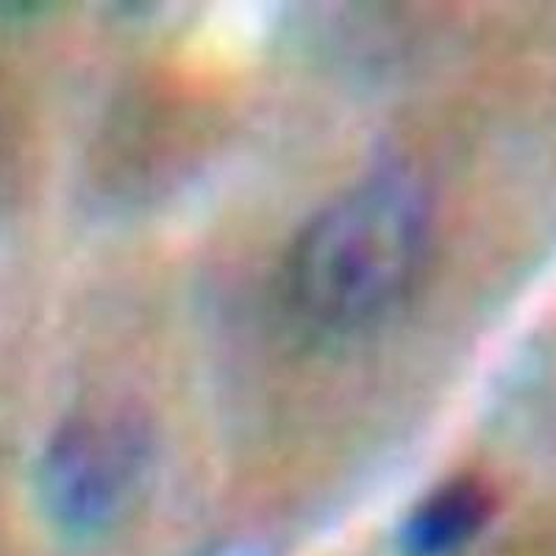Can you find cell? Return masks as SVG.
Segmentation results:
<instances>
[{"label": "cell", "mask_w": 556, "mask_h": 556, "mask_svg": "<svg viewBox=\"0 0 556 556\" xmlns=\"http://www.w3.org/2000/svg\"><path fill=\"white\" fill-rule=\"evenodd\" d=\"M495 513V495L476 479H456L426 495L401 523L404 556H454L473 543Z\"/></svg>", "instance_id": "3"}, {"label": "cell", "mask_w": 556, "mask_h": 556, "mask_svg": "<svg viewBox=\"0 0 556 556\" xmlns=\"http://www.w3.org/2000/svg\"><path fill=\"white\" fill-rule=\"evenodd\" d=\"M431 242V201L409 167H381L342 190L292 240L285 292L295 315L359 329L409 295Z\"/></svg>", "instance_id": "1"}, {"label": "cell", "mask_w": 556, "mask_h": 556, "mask_svg": "<svg viewBox=\"0 0 556 556\" xmlns=\"http://www.w3.org/2000/svg\"><path fill=\"white\" fill-rule=\"evenodd\" d=\"M148 459V431L137 417H73L48 437L34 465L39 513L67 538H98L134 504Z\"/></svg>", "instance_id": "2"}]
</instances>
